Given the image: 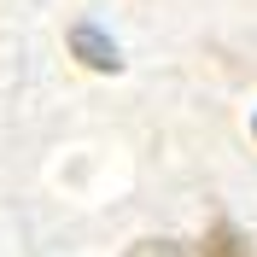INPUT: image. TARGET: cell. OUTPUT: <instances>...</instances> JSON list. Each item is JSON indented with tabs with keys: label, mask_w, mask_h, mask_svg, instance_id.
Segmentation results:
<instances>
[{
	"label": "cell",
	"mask_w": 257,
	"mask_h": 257,
	"mask_svg": "<svg viewBox=\"0 0 257 257\" xmlns=\"http://www.w3.org/2000/svg\"><path fill=\"white\" fill-rule=\"evenodd\" d=\"M128 257H187L176 240H141V245H128Z\"/></svg>",
	"instance_id": "cell-3"
},
{
	"label": "cell",
	"mask_w": 257,
	"mask_h": 257,
	"mask_svg": "<svg viewBox=\"0 0 257 257\" xmlns=\"http://www.w3.org/2000/svg\"><path fill=\"white\" fill-rule=\"evenodd\" d=\"M251 251V240H245L234 222H210V234H205V257H245Z\"/></svg>",
	"instance_id": "cell-2"
},
{
	"label": "cell",
	"mask_w": 257,
	"mask_h": 257,
	"mask_svg": "<svg viewBox=\"0 0 257 257\" xmlns=\"http://www.w3.org/2000/svg\"><path fill=\"white\" fill-rule=\"evenodd\" d=\"M70 47H76L82 64H94V70H117V47L94 30V24H76V30H70Z\"/></svg>",
	"instance_id": "cell-1"
}]
</instances>
